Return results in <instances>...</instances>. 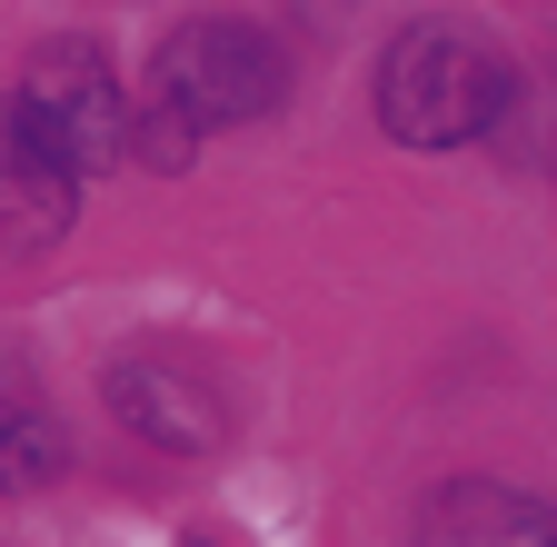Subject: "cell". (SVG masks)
<instances>
[{
    "label": "cell",
    "instance_id": "cell-6",
    "mask_svg": "<svg viewBox=\"0 0 557 547\" xmlns=\"http://www.w3.org/2000/svg\"><path fill=\"white\" fill-rule=\"evenodd\" d=\"M547 537V508L518 498L508 477H438L418 498V547H528Z\"/></svg>",
    "mask_w": 557,
    "mask_h": 547
},
{
    "label": "cell",
    "instance_id": "cell-3",
    "mask_svg": "<svg viewBox=\"0 0 557 547\" xmlns=\"http://www.w3.org/2000/svg\"><path fill=\"white\" fill-rule=\"evenodd\" d=\"M100 398H110V419H120L129 438H150L160 458H199V448L230 438L220 378H209L199 359H180V349H129V359H110Z\"/></svg>",
    "mask_w": 557,
    "mask_h": 547
},
{
    "label": "cell",
    "instance_id": "cell-7",
    "mask_svg": "<svg viewBox=\"0 0 557 547\" xmlns=\"http://www.w3.org/2000/svg\"><path fill=\"white\" fill-rule=\"evenodd\" d=\"M60 468H70V438H60V419H50L30 359L0 349V488H50Z\"/></svg>",
    "mask_w": 557,
    "mask_h": 547
},
{
    "label": "cell",
    "instance_id": "cell-2",
    "mask_svg": "<svg viewBox=\"0 0 557 547\" xmlns=\"http://www.w3.org/2000/svg\"><path fill=\"white\" fill-rule=\"evenodd\" d=\"M160 100H180L199 129H239V120H269L278 90H289V60H278V40L259 21H180L160 40Z\"/></svg>",
    "mask_w": 557,
    "mask_h": 547
},
{
    "label": "cell",
    "instance_id": "cell-9",
    "mask_svg": "<svg viewBox=\"0 0 557 547\" xmlns=\"http://www.w3.org/2000/svg\"><path fill=\"white\" fill-rule=\"evenodd\" d=\"M547 547H557V527H547Z\"/></svg>",
    "mask_w": 557,
    "mask_h": 547
},
{
    "label": "cell",
    "instance_id": "cell-5",
    "mask_svg": "<svg viewBox=\"0 0 557 547\" xmlns=\"http://www.w3.org/2000/svg\"><path fill=\"white\" fill-rule=\"evenodd\" d=\"M81 220V170L60 160V140L11 100L0 110V249H50Z\"/></svg>",
    "mask_w": 557,
    "mask_h": 547
},
{
    "label": "cell",
    "instance_id": "cell-1",
    "mask_svg": "<svg viewBox=\"0 0 557 547\" xmlns=\"http://www.w3.org/2000/svg\"><path fill=\"white\" fill-rule=\"evenodd\" d=\"M518 71L498 40H478L468 21H408L379 60V129L408 150H468L498 129Z\"/></svg>",
    "mask_w": 557,
    "mask_h": 547
},
{
    "label": "cell",
    "instance_id": "cell-10",
    "mask_svg": "<svg viewBox=\"0 0 557 547\" xmlns=\"http://www.w3.org/2000/svg\"><path fill=\"white\" fill-rule=\"evenodd\" d=\"M189 547H209V537H189Z\"/></svg>",
    "mask_w": 557,
    "mask_h": 547
},
{
    "label": "cell",
    "instance_id": "cell-4",
    "mask_svg": "<svg viewBox=\"0 0 557 547\" xmlns=\"http://www.w3.org/2000/svg\"><path fill=\"white\" fill-rule=\"evenodd\" d=\"M21 110L60 140V160L81 179L129 160V110H120V80H110V60L90 40H50L30 60V80H21Z\"/></svg>",
    "mask_w": 557,
    "mask_h": 547
},
{
    "label": "cell",
    "instance_id": "cell-8",
    "mask_svg": "<svg viewBox=\"0 0 557 547\" xmlns=\"http://www.w3.org/2000/svg\"><path fill=\"white\" fill-rule=\"evenodd\" d=\"M189 150H199V120H189L180 100H160V90H150V110L129 120V160H139V170H160V179H180V170H189Z\"/></svg>",
    "mask_w": 557,
    "mask_h": 547
}]
</instances>
